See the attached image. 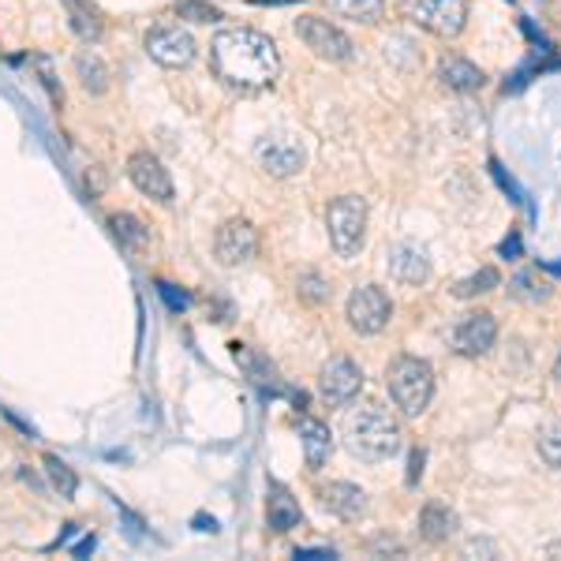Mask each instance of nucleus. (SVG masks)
Instances as JSON below:
<instances>
[{
  "instance_id": "obj_1",
  "label": "nucleus",
  "mask_w": 561,
  "mask_h": 561,
  "mask_svg": "<svg viewBox=\"0 0 561 561\" xmlns=\"http://www.w3.org/2000/svg\"><path fill=\"white\" fill-rule=\"evenodd\" d=\"M214 76L232 90H266L280 71V53L270 34L255 26H225L210 42Z\"/></svg>"
},
{
  "instance_id": "obj_2",
  "label": "nucleus",
  "mask_w": 561,
  "mask_h": 561,
  "mask_svg": "<svg viewBox=\"0 0 561 561\" xmlns=\"http://www.w3.org/2000/svg\"><path fill=\"white\" fill-rule=\"evenodd\" d=\"M345 449L352 457L367 460V465H382V460L401 454V420L382 404L367 401L359 409H352L345 415V427H341Z\"/></svg>"
},
{
  "instance_id": "obj_3",
  "label": "nucleus",
  "mask_w": 561,
  "mask_h": 561,
  "mask_svg": "<svg viewBox=\"0 0 561 561\" xmlns=\"http://www.w3.org/2000/svg\"><path fill=\"white\" fill-rule=\"evenodd\" d=\"M386 389L404 420H420L434 401V367L420 356H397L386 367Z\"/></svg>"
},
{
  "instance_id": "obj_4",
  "label": "nucleus",
  "mask_w": 561,
  "mask_h": 561,
  "mask_svg": "<svg viewBox=\"0 0 561 561\" xmlns=\"http://www.w3.org/2000/svg\"><path fill=\"white\" fill-rule=\"evenodd\" d=\"M325 232L341 259H356L367 240V198L364 195H341L325 210Z\"/></svg>"
},
{
  "instance_id": "obj_5",
  "label": "nucleus",
  "mask_w": 561,
  "mask_h": 561,
  "mask_svg": "<svg viewBox=\"0 0 561 561\" xmlns=\"http://www.w3.org/2000/svg\"><path fill=\"white\" fill-rule=\"evenodd\" d=\"M401 12L420 26V31L434 34V38L454 42L460 38L468 23V0H397Z\"/></svg>"
},
{
  "instance_id": "obj_6",
  "label": "nucleus",
  "mask_w": 561,
  "mask_h": 561,
  "mask_svg": "<svg viewBox=\"0 0 561 561\" xmlns=\"http://www.w3.org/2000/svg\"><path fill=\"white\" fill-rule=\"evenodd\" d=\"M296 38H300L319 60H325V65H348L352 53H356L348 34L333 20H325V15H300V20H296Z\"/></svg>"
},
{
  "instance_id": "obj_7",
  "label": "nucleus",
  "mask_w": 561,
  "mask_h": 561,
  "mask_svg": "<svg viewBox=\"0 0 561 561\" xmlns=\"http://www.w3.org/2000/svg\"><path fill=\"white\" fill-rule=\"evenodd\" d=\"M345 319L356 333L364 337H375L382 333L389 319H393V300L386 296V288L378 285H359L356 293L348 296V307H345Z\"/></svg>"
},
{
  "instance_id": "obj_8",
  "label": "nucleus",
  "mask_w": 561,
  "mask_h": 561,
  "mask_svg": "<svg viewBox=\"0 0 561 561\" xmlns=\"http://www.w3.org/2000/svg\"><path fill=\"white\" fill-rule=\"evenodd\" d=\"M147 53L153 60H158L161 68H187L195 60V53H198V45L192 34L184 31V26H176V23H158V26H150L147 31Z\"/></svg>"
},
{
  "instance_id": "obj_9",
  "label": "nucleus",
  "mask_w": 561,
  "mask_h": 561,
  "mask_svg": "<svg viewBox=\"0 0 561 561\" xmlns=\"http://www.w3.org/2000/svg\"><path fill=\"white\" fill-rule=\"evenodd\" d=\"M359 389H364V370L352 364L348 356H333L319 370V397L330 409H345V404L356 401Z\"/></svg>"
},
{
  "instance_id": "obj_10",
  "label": "nucleus",
  "mask_w": 561,
  "mask_h": 561,
  "mask_svg": "<svg viewBox=\"0 0 561 561\" xmlns=\"http://www.w3.org/2000/svg\"><path fill=\"white\" fill-rule=\"evenodd\" d=\"M214 255L221 266H243V262H251L259 255L255 225H251L248 217H229V221H221V229H217V237H214Z\"/></svg>"
},
{
  "instance_id": "obj_11",
  "label": "nucleus",
  "mask_w": 561,
  "mask_h": 561,
  "mask_svg": "<svg viewBox=\"0 0 561 561\" xmlns=\"http://www.w3.org/2000/svg\"><path fill=\"white\" fill-rule=\"evenodd\" d=\"M128 180L135 184V192L153 198V203H173V176L150 150H135L128 158Z\"/></svg>"
},
{
  "instance_id": "obj_12",
  "label": "nucleus",
  "mask_w": 561,
  "mask_h": 561,
  "mask_svg": "<svg viewBox=\"0 0 561 561\" xmlns=\"http://www.w3.org/2000/svg\"><path fill=\"white\" fill-rule=\"evenodd\" d=\"M255 158L262 161L270 176H296L300 169L307 165V153H304V142H296L293 135H266V139L255 147Z\"/></svg>"
},
{
  "instance_id": "obj_13",
  "label": "nucleus",
  "mask_w": 561,
  "mask_h": 561,
  "mask_svg": "<svg viewBox=\"0 0 561 561\" xmlns=\"http://www.w3.org/2000/svg\"><path fill=\"white\" fill-rule=\"evenodd\" d=\"M494 341H497V319L491 311L465 314L454 330V348H457V356H465V359L486 356V352L494 348Z\"/></svg>"
},
{
  "instance_id": "obj_14",
  "label": "nucleus",
  "mask_w": 561,
  "mask_h": 561,
  "mask_svg": "<svg viewBox=\"0 0 561 561\" xmlns=\"http://www.w3.org/2000/svg\"><path fill=\"white\" fill-rule=\"evenodd\" d=\"M389 274L401 285H427L431 280V259L420 243H397L389 251Z\"/></svg>"
},
{
  "instance_id": "obj_15",
  "label": "nucleus",
  "mask_w": 561,
  "mask_h": 561,
  "mask_svg": "<svg viewBox=\"0 0 561 561\" xmlns=\"http://www.w3.org/2000/svg\"><path fill=\"white\" fill-rule=\"evenodd\" d=\"M319 497L337 520L352 524V520H359L367 513V491H364V486H356V483H330V486H322Z\"/></svg>"
},
{
  "instance_id": "obj_16",
  "label": "nucleus",
  "mask_w": 561,
  "mask_h": 561,
  "mask_svg": "<svg viewBox=\"0 0 561 561\" xmlns=\"http://www.w3.org/2000/svg\"><path fill=\"white\" fill-rule=\"evenodd\" d=\"M266 520H270V528H274L277 536H288V531L300 528V524H304L300 502H296V497L288 494L280 483L270 486V494H266Z\"/></svg>"
},
{
  "instance_id": "obj_17",
  "label": "nucleus",
  "mask_w": 561,
  "mask_h": 561,
  "mask_svg": "<svg viewBox=\"0 0 561 561\" xmlns=\"http://www.w3.org/2000/svg\"><path fill=\"white\" fill-rule=\"evenodd\" d=\"M296 427H300V442H304L307 468H311V472H319V468H322L325 460H330V454H333L330 427L314 420V415H300V420H296Z\"/></svg>"
},
{
  "instance_id": "obj_18",
  "label": "nucleus",
  "mask_w": 561,
  "mask_h": 561,
  "mask_svg": "<svg viewBox=\"0 0 561 561\" xmlns=\"http://www.w3.org/2000/svg\"><path fill=\"white\" fill-rule=\"evenodd\" d=\"M483 79H486L483 71L465 57H442L438 65V83L454 90V94H472V90L483 87Z\"/></svg>"
},
{
  "instance_id": "obj_19",
  "label": "nucleus",
  "mask_w": 561,
  "mask_h": 561,
  "mask_svg": "<svg viewBox=\"0 0 561 561\" xmlns=\"http://www.w3.org/2000/svg\"><path fill=\"white\" fill-rule=\"evenodd\" d=\"M457 528H460V520H457V513L449 510V505H442V502L423 505V513H420V536L427 539V542L454 539Z\"/></svg>"
},
{
  "instance_id": "obj_20",
  "label": "nucleus",
  "mask_w": 561,
  "mask_h": 561,
  "mask_svg": "<svg viewBox=\"0 0 561 561\" xmlns=\"http://www.w3.org/2000/svg\"><path fill=\"white\" fill-rule=\"evenodd\" d=\"M65 4V12H68V23H71V31L79 34L83 42L94 45L98 38H102V31H105V23H102V12H98L90 0H60Z\"/></svg>"
},
{
  "instance_id": "obj_21",
  "label": "nucleus",
  "mask_w": 561,
  "mask_h": 561,
  "mask_svg": "<svg viewBox=\"0 0 561 561\" xmlns=\"http://www.w3.org/2000/svg\"><path fill=\"white\" fill-rule=\"evenodd\" d=\"M322 4L330 8V15H337V20L364 23V26L382 23V15H386V0H322Z\"/></svg>"
},
{
  "instance_id": "obj_22",
  "label": "nucleus",
  "mask_w": 561,
  "mask_h": 561,
  "mask_svg": "<svg viewBox=\"0 0 561 561\" xmlns=\"http://www.w3.org/2000/svg\"><path fill=\"white\" fill-rule=\"evenodd\" d=\"M76 79H79V87H83L87 94H105L113 71H108V65L98 57L94 49H83V53H76Z\"/></svg>"
},
{
  "instance_id": "obj_23",
  "label": "nucleus",
  "mask_w": 561,
  "mask_h": 561,
  "mask_svg": "<svg viewBox=\"0 0 561 561\" xmlns=\"http://www.w3.org/2000/svg\"><path fill=\"white\" fill-rule=\"evenodd\" d=\"M494 288H502V274H497L494 266H483V270H476L472 277L457 280L449 293H454L457 300H476V296H486V293H494Z\"/></svg>"
},
{
  "instance_id": "obj_24",
  "label": "nucleus",
  "mask_w": 561,
  "mask_h": 561,
  "mask_svg": "<svg viewBox=\"0 0 561 561\" xmlns=\"http://www.w3.org/2000/svg\"><path fill=\"white\" fill-rule=\"evenodd\" d=\"M108 229H113L116 240H121L124 248H131V251H142V248H147V240H150V232L142 229V221H139V217H131V214H113V217H108Z\"/></svg>"
},
{
  "instance_id": "obj_25",
  "label": "nucleus",
  "mask_w": 561,
  "mask_h": 561,
  "mask_svg": "<svg viewBox=\"0 0 561 561\" xmlns=\"http://www.w3.org/2000/svg\"><path fill=\"white\" fill-rule=\"evenodd\" d=\"M536 449H539L542 465L554 468V472H561V420L542 423V431H539V438H536Z\"/></svg>"
},
{
  "instance_id": "obj_26",
  "label": "nucleus",
  "mask_w": 561,
  "mask_h": 561,
  "mask_svg": "<svg viewBox=\"0 0 561 561\" xmlns=\"http://www.w3.org/2000/svg\"><path fill=\"white\" fill-rule=\"evenodd\" d=\"M232 356H237V364L251 375V382H259V386L270 382V386H274V367H270L266 359H259L248 345H240V341H237V345H232Z\"/></svg>"
},
{
  "instance_id": "obj_27",
  "label": "nucleus",
  "mask_w": 561,
  "mask_h": 561,
  "mask_svg": "<svg viewBox=\"0 0 561 561\" xmlns=\"http://www.w3.org/2000/svg\"><path fill=\"white\" fill-rule=\"evenodd\" d=\"M45 476H49L53 491H60V497H76L79 479H76V472H71V468L60 457H45Z\"/></svg>"
},
{
  "instance_id": "obj_28",
  "label": "nucleus",
  "mask_w": 561,
  "mask_h": 561,
  "mask_svg": "<svg viewBox=\"0 0 561 561\" xmlns=\"http://www.w3.org/2000/svg\"><path fill=\"white\" fill-rule=\"evenodd\" d=\"M176 15H184V20H192V23H217L221 20V12L210 4H203V0H176Z\"/></svg>"
},
{
  "instance_id": "obj_29",
  "label": "nucleus",
  "mask_w": 561,
  "mask_h": 561,
  "mask_svg": "<svg viewBox=\"0 0 561 561\" xmlns=\"http://www.w3.org/2000/svg\"><path fill=\"white\" fill-rule=\"evenodd\" d=\"M510 293L517 296V300H524V304H539V300H547V296H550V288H547V285H539V288H536V277H531V274H520L517 280H513Z\"/></svg>"
},
{
  "instance_id": "obj_30",
  "label": "nucleus",
  "mask_w": 561,
  "mask_h": 561,
  "mask_svg": "<svg viewBox=\"0 0 561 561\" xmlns=\"http://www.w3.org/2000/svg\"><path fill=\"white\" fill-rule=\"evenodd\" d=\"M296 288H300V296L307 304H325V300H330V280L319 277V274H304Z\"/></svg>"
},
{
  "instance_id": "obj_31",
  "label": "nucleus",
  "mask_w": 561,
  "mask_h": 561,
  "mask_svg": "<svg viewBox=\"0 0 561 561\" xmlns=\"http://www.w3.org/2000/svg\"><path fill=\"white\" fill-rule=\"evenodd\" d=\"M34 68L42 71V87L49 90V98H53V102H57V105L65 102V90L57 87V76H53V65H49V60H45V57H34Z\"/></svg>"
},
{
  "instance_id": "obj_32",
  "label": "nucleus",
  "mask_w": 561,
  "mask_h": 561,
  "mask_svg": "<svg viewBox=\"0 0 561 561\" xmlns=\"http://www.w3.org/2000/svg\"><path fill=\"white\" fill-rule=\"evenodd\" d=\"M158 288H161V296H165V300L173 304V307H187V296H184V293L176 296V293H173V285H158Z\"/></svg>"
},
{
  "instance_id": "obj_33",
  "label": "nucleus",
  "mask_w": 561,
  "mask_h": 561,
  "mask_svg": "<svg viewBox=\"0 0 561 561\" xmlns=\"http://www.w3.org/2000/svg\"><path fill=\"white\" fill-rule=\"evenodd\" d=\"M420 472H423V454H412V476H409L412 483H415V476H420Z\"/></svg>"
},
{
  "instance_id": "obj_34",
  "label": "nucleus",
  "mask_w": 561,
  "mask_h": 561,
  "mask_svg": "<svg viewBox=\"0 0 561 561\" xmlns=\"http://www.w3.org/2000/svg\"><path fill=\"white\" fill-rule=\"evenodd\" d=\"M550 375H554V382H561V352H558V359H554V367H550Z\"/></svg>"
}]
</instances>
